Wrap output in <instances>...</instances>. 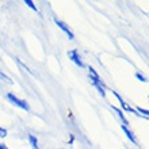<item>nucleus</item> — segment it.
<instances>
[{
    "label": "nucleus",
    "instance_id": "nucleus-1",
    "mask_svg": "<svg viewBox=\"0 0 149 149\" xmlns=\"http://www.w3.org/2000/svg\"><path fill=\"white\" fill-rule=\"evenodd\" d=\"M8 99H10L14 104L19 106L20 109H23V110H29V104L24 102V100H20V99H18L16 96H14V95H11V94H8Z\"/></svg>",
    "mask_w": 149,
    "mask_h": 149
},
{
    "label": "nucleus",
    "instance_id": "nucleus-2",
    "mask_svg": "<svg viewBox=\"0 0 149 149\" xmlns=\"http://www.w3.org/2000/svg\"><path fill=\"white\" fill-rule=\"evenodd\" d=\"M56 23H57V26H58V27L61 29V30H64V31L67 33V36L69 37V38L73 39V33H72L71 30H69V29L67 27V24L64 23V22H61V20H58V19H56Z\"/></svg>",
    "mask_w": 149,
    "mask_h": 149
},
{
    "label": "nucleus",
    "instance_id": "nucleus-3",
    "mask_svg": "<svg viewBox=\"0 0 149 149\" xmlns=\"http://www.w3.org/2000/svg\"><path fill=\"white\" fill-rule=\"evenodd\" d=\"M68 54H69V57H72V61H73V63H76V65H77V67H84V64L80 61V58H79L77 54H76V52H69Z\"/></svg>",
    "mask_w": 149,
    "mask_h": 149
},
{
    "label": "nucleus",
    "instance_id": "nucleus-4",
    "mask_svg": "<svg viewBox=\"0 0 149 149\" xmlns=\"http://www.w3.org/2000/svg\"><path fill=\"white\" fill-rule=\"evenodd\" d=\"M122 130H123L126 136H127V137L130 138V141H132V142H136V138H134V137H133V134H132V133L129 132V130H127V127H126V126L122 125Z\"/></svg>",
    "mask_w": 149,
    "mask_h": 149
},
{
    "label": "nucleus",
    "instance_id": "nucleus-5",
    "mask_svg": "<svg viewBox=\"0 0 149 149\" xmlns=\"http://www.w3.org/2000/svg\"><path fill=\"white\" fill-rule=\"evenodd\" d=\"M29 140H30V142H31V145H33V149H39L38 148V142H37V140H36V137L34 136H29Z\"/></svg>",
    "mask_w": 149,
    "mask_h": 149
},
{
    "label": "nucleus",
    "instance_id": "nucleus-6",
    "mask_svg": "<svg viewBox=\"0 0 149 149\" xmlns=\"http://www.w3.org/2000/svg\"><path fill=\"white\" fill-rule=\"evenodd\" d=\"M26 4H27V6H29V7H30V8H33L34 11H37V7H36V6H34V4H33V1H30V0H27V1H26Z\"/></svg>",
    "mask_w": 149,
    "mask_h": 149
},
{
    "label": "nucleus",
    "instance_id": "nucleus-7",
    "mask_svg": "<svg viewBox=\"0 0 149 149\" xmlns=\"http://www.w3.org/2000/svg\"><path fill=\"white\" fill-rule=\"evenodd\" d=\"M0 136H1V137H6V136H7V132L4 129H0Z\"/></svg>",
    "mask_w": 149,
    "mask_h": 149
},
{
    "label": "nucleus",
    "instance_id": "nucleus-8",
    "mask_svg": "<svg viewBox=\"0 0 149 149\" xmlns=\"http://www.w3.org/2000/svg\"><path fill=\"white\" fill-rule=\"evenodd\" d=\"M0 149H7V148H6V146H4L3 144H0Z\"/></svg>",
    "mask_w": 149,
    "mask_h": 149
}]
</instances>
